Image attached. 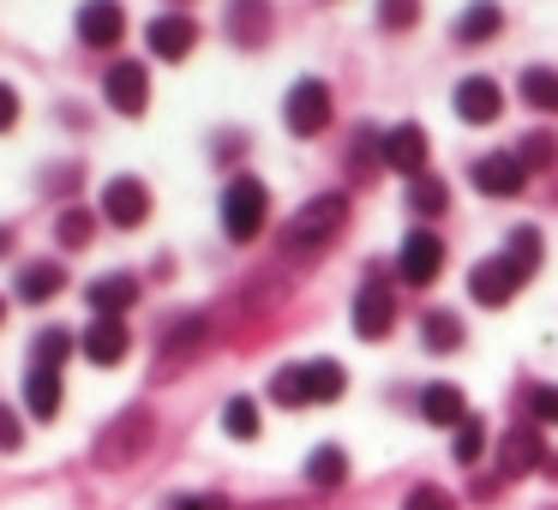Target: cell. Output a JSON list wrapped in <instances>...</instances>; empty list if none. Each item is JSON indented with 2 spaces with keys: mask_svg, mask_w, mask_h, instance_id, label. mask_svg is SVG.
Wrapping results in <instances>:
<instances>
[{
  "mask_svg": "<svg viewBox=\"0 0 558 510\" xmlns=\"http://www.w3.org/2000/svg\"><path fill=\"white\" fill-rule=\"evenodd\" d=\"M342 229H349V198H342V193H318V198H306V205L289 217V229H282V253H289V258H313V253H325Z\"/></svg>",
  "mask_w": 558,
  "mask_h": 510,
  "instance_id": "obj_1",
  "label": "cell"
},
{
  "mask_svg": "<svg viewBox=\"0 0 558 510\" xmlns=\"http://www.w3.org/2000/svg\"><path fill=\"white\" fill-rule=\"evenodd\" d=\"M265 217H270L265 181H253V174H234L229 193H222V229H229V241H258Z\"/></svg>",
  "mask_w": 558,
  "mask_h": 510,
  "instance_id": "obj_2",
  "label": "cell"
},
{
  "mask_svg": "<svg viewBox=\"0 0 558 510\" xmlns=\"http://www.w3.org/2000/svg\"><path fill=\"white\" fill-rule=\"evenodd\" d=\"M282 121H289V133L313 138L330 126V85L325 78H301V85L289 90V102H282Z\"/></svg>",
  "mask_w": 558,
  "mask_h": 510,
  "instance_id": "obj_3",
  "label": "cell"
},
{
  "mask_svg": "<svg viewBox=\"0 0 558 510\" xmlns=\"http://www.w3.org/2000/svg\"><path fill=\"white\" fill-rule=\"evenodd\" d=\"M522 282H529V270H517L505 253H498V258H481V265L469 270V294H474L481 306H510V294H517Z\"/></svg>",
  "mask_w": 558,
  "mask_h": 510,
  "instance_id": "obj_4",
  "label": "cell"
},
{
  "mask_svg": "<svg viewBox=\"0 0 558 510\" xmlns=\"http://www.w3.org/2000/svg\"><path fill=\"white\" fill-rule=\"evenodd\" d=\"M397 270H402L409 289H426V282L445 270V241H438L433 229H414L409 241H402V253H397Z\"/></svg>",
  "mask_w": 558,
  "mask_h": 510,
  "instance_id": "obj_5",
  "label": "cell"
},
{
  "mask_svg": "<svg viewBox=\"0 0 558 510\" xmlns=\"http://www.w3.org/2000/svg\"><path fill=\"white\" fill-rule=\"evenodd\" d=\"M145 445H150V414H145V409H133V414H121V421H114L109 433H102L97 462H109V469H126V462H133Z\"/></svg>",
  "mask_w": 558,
  "mask_h": 510,
  "instance_id": "obj_6",
  "label": "cell"
},
{
  "mask_svg": "<svg viewBox=\"0 0 558 510\" xmlns=\"http://www.w3.org/2000/svg\"><path fill=\"white\" fill-rule=\"evenodd\" d=\"M390 325H397V294H390L385 282H366V289L354 294V337L385 342Z\"/></svg>",
  "mask_w": 558,
  "mask_h": 510,
  "instance_id": "obj_7",
  "label": "cell"
},
{
  "mask_svg": "<svg viewBox=\"0 0 558 510\" xmlns=\"http://www.w3.org/2000/svg\"><path fill=\"white\" fill-rule=\"evenodd\" d=\"M102 90H109L114 114H145L150 109V73L138 61H114L109 78H102Z\"/></svg>",
  "mask_w": 558,
  "mask_h": 510,
  "instance_id": "obj_8",
  "label": "cell"
},
{
  "mask_svg": "<svg viewBox=\"0 0 558 510\" xmlns=\"http://www.w3.org/2000/svg\"><path fill=\"white\" fill-rule=\"evenodd\" d=\"M469 181L481 186L486 198H517L522 181H529V169L517 162V150H493V157H481V162L469 169Z\"/></svg>",
  "mask_w": 558,
  "mask_h": 510,
  "instance_id": "obj_9",
  "label": "cell"
},
{
  "mask_svg": "<svg viewBox=\"0 0 558 510\" xmlns=\"http://www.w3.org/2000/svg\"><path fill=\"white\" fill-rule=\"evenodd\" d=\"M378 150H385V162L397 174H414V181H421V174H426V150H433V145H426V126L402 121V126H390V133L378 138Z\"/></svg>",
  "mask_w": 558,
  "mask_h": 510,
  "instance_id": "obj_10",
  "label": "cell"
},
{
  "mask_svg": "<svg viewBox=\"0 0 558 510\" xmlns=\"http://www.w3.org/2000/svg\"><path fill=\"white\" fill-rule=\"evenodd\" d=\"M78 37H85V49H114V42L126 37L121 0H85V7H78Z\"/></svg>",
  "mask_w": 558,
  "mask_h": 510,
  "instance_id": "obj_11",
  "label": "cell"
},
{
  "mask_svg": "<svg viewBox=\"0 0 558 510\" xmlns=\"http://www.w3.org/2000/svg\"><path fill=\"white\" fill-rule=\"evenodd\" d=\"M457 114L469 126H493L498 114H505V90H498V78H481V73L462 78L457 85Z\"/></svg>",
  "mask_w": 558,
  "mask_h": 510,
  "instance_id": "obj_12",
  "label": "cell"
},
{
  "mask_svg": "<svg viewBox=\"0 0 558 510\" xmlns=\"http://www.w3.org/2000/svg\"><path fill=\"white\" fill-rule=\"evenodd\" d=\"M102 217H109L114 229H138V222L150 217V193H145V181H133V174L109 181V193H102Z\"/></svg>",
  "mask_w": 558,
  "mask_h": 510,
  "instance_id": "obj_13",
  "label": "cell"
},
{
  "mask_svg": "<svg viewBox=\"0 0 558 510\" xmlns=\"http://www.w3.org/2000/svg\"><path fill=\"white\" fill-rule=\"evenodd\" d=\"M145 42L162 54V61H186V54L198 49V25L186 13H162V19H150Z\"/></svg>",
  "mask_w": 558,
  "mask_h": 510,
  "instance_id": "obj_14",
  "label": "cell"
},
{
  "mask_svg": "<svg viewBox=\"0 0 558 510\" xmlns=\"http://www.w3.org/2000/svg\"><path fill=\"white\" fill-rule=\"evenodd\" d=\"M78 349H85L90 366H121L126 349H133V337H126L121 318H90V325H85V342H78Z\"/></svg>",
  "mask_w": 558,
  "mask_h": 510,
  "instance_id": "obj_15",
  "label": "cell"
},
{
  "mask_svg": "<svg viewBox=\"0 0 558 510\" xmlns=\"http://www.w3.org/2000/svg\"><path fill=\"white\" fill-rule=\"evenodd\" d=\"M498 469L505 474H529V469H546V445L534 426H510L505 438H498Z\"/></svg>",
  "mask_w": 558,
  "mask_h": 510,
  "instance_id": "obj_16",
  "label": "cell"
},
{
  "mask_svg": "<svg viewBox=\"0 0 558 510\" xmlns=\"http://www.w3.org/2000/svg\"><path fill=\"white\" fill-rule=\"evenodd\" d=\"M229 37L241 49H258L270 37V7L265 0H229Z\"/></svg>",
  "mask_w": 558,
  "mask_h": 510,
  "instance_id": "obj_17",
  "label": "cell"
},
{
  "mask_svg": "<svg viewBox=\"0 0 558 510\" xmlns=\"http://www.w3.org/2000/svg\"><path fill=\"white\" fill-rule=\"evenodd\" d=\"M133 301H138V282L126 277V270H114V277H97V282H90V306H97V318H121Z\"/></svg>",
  "mask_w": 558,
  "mask_h": 510,
  "instance_id": "obj_18",
  "label": "cell"
},
{
  "mask_svg": "<svg viewBox=\"0 0 558 510\" xmlns=\"http://www.w3.org/2000/svg\"><path fill=\"white\" fill-rule=\"evenodd\" d=\"M61 289H66V270L54 265V258H37V265L19 270V301H31V306H37V301H54Z\"/></svg>",
  "mask_w": 558,
  "mask_h": 510,
  "instance_id": "obj_19",
  "label": "cell"
},
{
  "mask_svg": "<svg viewBox=\"0 0 558 510\" xmlns=\"http://www.w3.org/2000/svg\"><path fill=\"white\" fill-rule=\"evenodd\" d=\"M25 402L37 421H54L61 414V373H49V366H31L25 373Z\"/></svg>",
  "mask_w": 558,
  "mask_h": 510,
  "instance_id": "obj_20",
  "label": "cell"
},
{
  "mask_svg": "<svg viewBox=\"0 0 558 510\" xmlns=\"http://www.w3.org/2000/svg\"><path fill=\"white\" fill-rule=\"evenodd\" d=\"M421 414H426L433 426H462V421H469V402H462L457 385H426Z\"/></svg>",
  "mask_w": 558,
  "mask_h": 510,
  "instance_id": "obj_21",
  "label": "cell"
},
{
  "mask_svg": "<svg viewBox=\"0 0 558 510\" xmlns=\"http://www.w3.org/2000/svg\"><path fill=\"white\" fill-rule=\"evenodd\" d=\"M498 31H505V13H498L493 0H469V13L457 19L462 42H486V37H498Z\"/></svg>",
  "mask_w": 558,
  "mask_h": 510,
  "instance_id": "obj_22",
  "label": "cell"
},
{
  "mask_svg": "<svg viewBox=\"0 0 558 510\" xmlns=\"http://www.w3.org/2000/svg\"><path fill=\"white\" fill-rule=\"evenodd\" d=\"M522 102L541 109V114H558V73L553 66H529V73H522Z\"/></svg>",
  "mask_w": 558,
  "mask_h": 510,
  "instance_id": "obj_23",
  "label": "cell"
},
{
  "mask_svg": "<svg viewBox=\"0 0 558 510\" xmlns=\"http://www.w3.org/2000/svg\"><path fill=\"white\" fill-rule=\"evenodd\" d=\"M306 481L325 486V493H330V486H342V481H349V457H342L337 445H318L313 462H306Z\"/></svg>",
  "mask_w": 558,
  "mask_h": 510,
  "instance_id": "obj_24",
  "label": "cell"
},
{
  "mask_svg": "<svg viewBox=\"0 0 558 510\" xmlns=\"http://www.w3.org/2000/svg\"><path fill=\"white\" fill-rule=\"evenodd\" d=\"M270 402H282V409H306V402H313V385H306V366H282V373L270 378Z\"/></svg>",
  "mask_w": 558,
  "mask_h": 510,
  "instance_id": "obj_25",
  "label": "cell"
},
{
  "mask_svg": "<svg viewBox=\"0 0 558 510\" xmlns=\"http://www.w3.org/2000/svg\"><path fill=\"white\" fill-rule=\"evenodd\" d=\"M505 258L517 270H541V229H529V222H522V229H510V241H505Z\"/></svg>",
  "mask_w": 558,
  "mask_h": 510,
  "instance_id": "obj_26",
  "label": "cell"
},
{
  "mask_svg": "<svg viewBox=\"0 0 558 510\" xmlns=\"http://www.w3.org/2000/svg\"><path fill=\"white\" fill-rule=\"evenodd\" d=\"M445 205H450V193H445V181H433V174H421V181L409 186V210H414V217H445Z\"/></svg>",
  "mask_w": 558,
  "mask_h": 510,
  "instance_id": "obj_27",
  "label": "cell"
},
{
  "mask_svg": "<svg viewBox=\"0 0 558 510\" xmlns=\"http://www.w3.org/2000/svg\"><path fill=\"white\" fill-rule=\"evenodd\" d=\"M421 330H426V349H462V318L457 313H426L421 318Z\"/></svg>",
  "mask_w": 558,
  "mask_h": 510,
  "instance_id": "obj_28",
  "label": "cell"
},
{
  "mask_svg": "<svg viewBox=\"0 0 558 510\" xmlns=\"http://www.w3.org/2000/svg\"><path fill=\"white\" fill-rule=\"evenodd\" d=\"M306 385H313V402H337L349 378H342L337 361H306Z\"/></svg>",
  "mask_w": 558,
  "mask_h": 510,
  "instance_id": "obj_29",
  "label": "cell"
},
{
  "mask_svg": "<svg viewBox=\"0 0 558 510\" xmlns=\"http://www.w3.org/2000/svg\"><path fill=\"white\" fill-rule=\"evenodd\" d=\"M517 162H522V169H553V162H558V138L553 133L517 138Z\"/></svg>",
  "mask_w": 558,
  "mask_h": 510,
  "instance_id": "obj_30",
  "label": "cell"
},
{
  "mask_svg": "<svg viewBox=\"0 0 558 510\" xmlns=\"http://www.w3.org/2000/svg\"><path fill=\"white\" fill-rule=\"evenodd\" d=\"M450 450H457L462 469H474V462H481V450H486V421H481V414H469V421L457 426V445H450Z\"/></svg>",
  "mask_w": 558,
  "mask_h": 510,
  "instance_id": "obj_31",
  "label": "cell"
},
{
  "mask_svg": "<svg viewBox=\"0 0 558 510\" xmlns=\"http://www.w3.org/2000/svg\"><path fill=\"white\" fill-rule=\"evenodd\" d=\"M66 354H73V337H66V330H43L37 349H31V366H49V373H61Z\"/></svg>",
  "mask_w": 558,
  "mask_h": 510,
  "instance_id": "obj_32",
  "label": "cell"
},
{
  "mask_svg": "<svg viewBox=\"0 0 558 510\" xmlns=\"http://www.w3.org/2000/svg\"><path fill=\"white\" fill-rule=\"evenodd\" d=\"M54 234H61V246H90V234H97V217L90 210H61V222H54Z\"/></svg>",
  "mask_w": 558,
  "mask_h": 510,
  "instance_id": "obj_33",
  "label": "cell"
},
{
  "mask_svg": "<svg viewBox=\"0 0 558 510\" xmlns=\"http://www.w3.org/2000/svg\"><path fill=\"white\" fill-rule=\"evenodd\" d=\"M222 426H229V438H258V402L234 397L229 409H222Z\"/></svg>",
  "mask_w": 558,
  "mask_h": 510,
  "instance_id": "obj_34",
  "label": "cell"
},
{
  "mask_svg": "<svg viewBox=\"0 0 558 510\" xmlns=\"http://www.w3.org/2000/svg\"><path fill=\"white\" fill-rule=\"evenodd\" d=\"M421 19V0H378V25L385 31H409Z\"/></svg>",
  "mask_w": 558,
  "mask_h": 510,
  "instance_id": "obj_35",
  "label": "cell"
},
{
  "mask_svg": "<svg viewBox=\"0 0 558 510\" xmlns=\"http://www.w3.org/2000/svg\"><path fill=\"white\" fill-rule=\"evenodd\" d=\"M402 510H457V498H450L445 486L421 481V486H414V493H409V505H402Z\"/></svg>",
  "mask_w": 558,
  "mask_h": 510,
  "instance_id": "obj_36",
  "label": "cell"
},
{
  "mask_svg": "<svg viewBox=\"0 0 558 510\" xmlns=\"http://www.w3.org/2000/svg\"><path fill=\"white\" fill-rule=\"evenodd\" d=\"M529 409L541 414V421L558 426V385H534V390H529Z\"/></svg>",
  "mask_w": 558,
  "mask_h": 510,
  "instance_id": "obj_37",
  "label": "cell"
},
{
  "mask_svg": "<svg viewBox=\"0 0 558 510\" xmlns=\"http://www.w3.org/2000/svg\"><path fill=\"white\" fill-rule=\"evenodd\" d=\"M19 445H25V433H19V414L0 409V450H19Z\"/></svg>",
  "mask_w": 558,
  "mask_h": 510,
  "instance_id": "obj_38",
  "label": "cell"
},
{
  "mask_svg": "<svg viewBox=\"0 0 558 510\" xmlns=\"http://www.w3.org/2000/svg\"><path fill=\"white\" fill-rule=\"evenodd\" d=\"M13 121H19V90H13V85H0V133H7Z\"/></svg>",
  "mask_w": 558,
  "mask_h": 510,
  "instance_id": "obj_39",
  "label": "cell"
},
{
  "mask_svg": "<svg viewBox=\"0 0 558 510\" xmlns=\"http://www.w3.org/2000/svg\"><path fill=\"white\" fill-rule=\"evenodd\" d=\"M354 174H373V138L361 133V145H354Z\"/></svg>",
  "mask_w": 558,
  "mask_h": 510,
  "instance_id": "obj_40",
  "label": "cell"
},
{
  "mask_svg": "<svg viewBox=\"0 0 558 510\" xmlns=\"http://www.w3.org/2000/svg\"><path fill=\"white\" fill-rule=\"evenodd\" d=\"M174 510H229V505H222V498H181Z\"/></svg>",
  "mask_w": 558,
  "mask_h": 510,
  "instance_id": "obj_41",
  "label": "cell"
},
{
  "mask_svg": "<svg viewBox=\"0 0 558 510\" xmlns=\"http://www.w3.org/2000/svg\"><path fill=\"white\" fill-rule=\"evenodd\" d=\"M7 253H13V234H7V229H0V258H7Z\"/></svg>",
  "mask_w": 558,
  "mask_h": 510,
  "instance_id": "obj_42",
  "label": "cell"
},
{
  "mask_svg": "<svg viewBox=\"0 0 558 510\" xmlns=\"http://www.w3.org/2000/svg\"><path fill=\"white\" fill-rule=\"evenodd\" d=\"M253 510H301V505H253Z\"/></svg>",
  "mask_w": 558,
  "mask_h": 510,
  "instance_id": "obj_43",
  "label": "cell"
},
{
  "mask_svg": "<svg viewBox=\"0 0 558 510\" xmlns=\"http://www.w3.org/2000/svg\"><path fill=\"white\" fill-rule=\"evenodd\" d=\"M546 474H558V457H546Z\"/></svg>",
  "mask_w": 558,
  "mask_h": 510,
  "instance_id": "obj_44",
  "label": "cell"
},
{
  "mask_svg": "<svg viewBox=\"0 0 558 510\" xmlns=\"http://www.w3.org/2000/svg\"><path fill=\"white\" fill-rule=\"evenodd\" d=\"M0 318H7V306H0Z\"/></svg>",
  "mask_w": 558,
  "mask_h": 510,
  "instance_id": "obj_45",
  "label": "cell"
}]
</instances>
